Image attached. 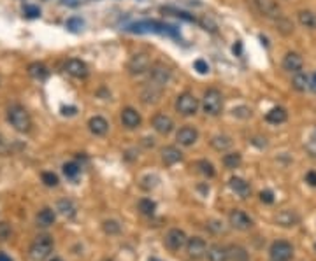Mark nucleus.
Returning a JSON list of instances; mask_svg holds the SVG:
<instances>
[{"instance_id":"obj_13","label":"nucleus","mask_w":316,"mask_h":261,"mask_svg":"<svg viewBox=\"0 0 316 261\" xmlns=\"http://www.w3.org/2000/svg\"><path fill=\"white\" fill-rule=\"evenodd\" d=\"M229 221L230 224H232L236 230H241V231H246L250 230L251 226H253V221H251V217L248 216L246 212H243V210H232L229 216Z\"/></svg>"},{"instance_id":"obj_31","label":"nucleus","mask_w":316,"mask_h":261,"mask_svg":"<svg viewBox=\"0 0 316 261\" xmlns=\"http://www.w3.org/2000/svg\"><path fill=\"white\" fill-rule=\"evenodd\" d=\"M241 163H243V158H241L239 153H229V155L223 156V165H225L227 169H230V170L239 169Z\"/></svg>"},{"instance_id":"obj_40","label":"nucleus","mask_w":316,"mask_h":261,"mask_svg":"<svg viewBox=\"0 0 316 261\" xmlns=\"http://www.w3.org/2000/svg\"><path fill=\"white\" fill-rule=\"evenodd\" d=\"M193 69L197 70L198 74H209V63L205 62V60H202V58H198V60H195L193 62Z\"/></svg>"},{"instance_id":"obj_5","label":"nucleus","mask_w":316,"mask_h":261,"mask_svg":"<svg viewBox=\"0 0 316 261\" xmlns=\"http://www.w3.org/2000/svg\"><path fill=\"white\" fill-rule=\"evenodd\" d=\"M151 58L148 53H137V55H134L132 58H130L129 62V72L132 74V76H143V74H146L148 70L151 69Z\"/></svg>"},{"instance_id":"obj_43","label":"nucleus","mask_w":316,"mask_h":261,"mask_svg":"<svg viewBox=\"0 0 316 261\" xmlns=\"http://www.w3.org/2000/svg\"><path fill=\"white\" fill-rule=\"evenodd\" d=\"M198 23H200V27L204 28V30H209V32H216V25L213 23L209 18H202V20H198Z\"/></svg>"},{"instance_id":"obj_26","label":"nucleus","mask_w":316,"mask_h":261,"mask_svg":"<svg viewBox=\"0 0 316 261\" xmlns=\"http://www.w3.org/2000/svg\"><path fill=\"white\" fill-rule=\"evenodd\" d=\"M55 219H56L55 210L49 209V207H44L42 210H39V214H37V224L39 226H42V228L51 226V224L55 223Z\"/></svg>"},{"instance_id":"obj_42","label":"nucleus","mask_w":316,"mask_h":261,"mask_svg":"<svg viewBox=\"0 0 316 261\" xmlns=\"http://www.w3.org/2000/svg\"><path fill=\"white\" fill-rule=\"evenodd\" d=\"M306 148H307V151L311 153V156L316 158V130L313 132V135L309 137V141L306 142Z\"/></svg>"},{"instance_id":"obj_20","label":"nucleus","mask_w":316,"mask_h":261,"mask_svg":"<svg viewBox=\"0 0 316 261\" xmlns=\"http://www.w3.org/2000/svg\"><path fill=\"white\" fill-rule=\"evenodd\" d=\"M162 160L165 165H176L183 160V153L176 146H167V148L162 149Z\"/></svg>"},{"instance_id":"obj_9","label":"nucleus","mask_w":316,"mask_h":261,"mask_svg":"<svg viewBox=\"0 0 316 261\" xmlns=\"http://www.w3.org/2000/svg\"><path fill=\"white\" fill-rule=\"evenodd\" d=\"M186 252L190 259H202L207 254V244L204 238L200 237H191L186 242Z\"/></svg>"},{"instance_id":"obj_28","label":"nucleus","mask_w":316,"mask_h":261,"mask_svg":"<svg viewBox=\"0 0 316 261\" xmlns=\"http://www.w3.org/2000/svg\"><path fill=\"white\" fill-rule=\"evenodd\" d=\"M297 18H299V23L302 25V27L309 28V30H314L316 28V14L313 13V11H309V9L299 11Z\"/></svg>"},{"instance_id":"obj_50","label":"nucleus","mask_w":316,"mask_h":261,"mask_svg":"<svg viewBox=\"0 0 316 261\" xmlns=\"http://www.w3.org/2000/svg\"><path fill=\"white\" fill-rule=\"evenodd\" d=\"M7 153V142L4 141V137L0 135V155H6Z\"/></svg>"},{"instance_id":"obj_18","label":"nucleus","mask_w":316,"mask_h":261,"mask_svg":"<svg viewBox=\"0 0 316 261\" xmlns=\"http://www.w3.org/2000/svg\"><path fill=\"white\" fill-rule=\"evenodd\" d=\"M88 128H90V132L93 135L102 137V135H106L109 132V123H108V119H106V117L93 116V117H90V121H88Z\"/></svg>"},{"instance_id":"obj_35","label":"nucleus","mask_w":316,"mask_h":261,"mask_svg":"<svg viewBox=\"0 0 316 261\" xmlns=\"http://www.w3.org/2000/svg\"><path fill=\"white\" fill-rule=\"evenodd\" d=\"M276 25H278V30L281 32L283 35H290L293 32V23L288 20V18H279L278 21H276Z\"/></svg>"},{"instance_id":"obj_11","label":"nucleus","mask_w":316,"mask_h":261,"mask_svg":"<svg viewBox=\"0 0 316 261\" xmlns=\"http://www.w3.org/2000/svg\"><path fill=\"white\" fill-rule=\"evenodd\" d=\"M186 242H188V237L179 228H172V230L165 235V245L170 251H179L181 247L186 245Z\"/></svg>"},{"instance_id":"obj_38","label":"nucleus","mask_w":316,"mask_h":261,"mask_svg":"<svg viewBox=\"0 0 316 261\" xmlns=\"http://www.w3.org/2000/svg\"><path fill=\"white\" fill-rule=\"evenodd\" d=\"M83 27H84V21L81 20V18L74 16V18H69V20H67V28H69L70 32H79Z\"/></svg>"},{"instance_id":"obj_12","label":"nucleus","mask_w":316,"mask_h":261,"mask_svg":"<svg viewBox=\"0 0 316 261\" xmlns=\"http://www.w3.org/2000/svg\"><path fill=\"white\" fill-rule=\"evenodd\" d=\"M176 141L179 142L181 146H184V148H190V146H193L195 142L198 141L197 128L190 126V124H186V126H181L179 130H177V134H176Z\"/></svg>"},{"instance_id":"obj_37","label":"nucleus","mask_w":316,"mask_h":261,"mask_svg":"<svg viewBox=\"0 0 316 261\" xmlns=\"http://www.w3.org/2000/svg\"><path fill=\"white\" fill-rule=\"evenodd\" d=\"M102 228H104V231H106V233H109V235H116V233H120V230H122L120 223H118V221H115V219L104 221Z\"/></svg>"},{"instance_id":"obj_33","label":"nucleus","mask_w":316,"mask_h":261,"mask_svg":"<svg viewBox=\"0 0 316 261\" xmlns=\"http://www.w3.org/2000/svg\"><path fill=\"white\" fill-rule=\"evenodd\" d=\"M197 169L204 177H215V174H216L213 163L207 162V160H200V162H197Z\"/></svg>"},{"instance_id":"obj_34","label":"nucleus","mask_w":316,"mask_h":261,"mask_svg":"<svg viewBox=\"0 0 316 261\" xmlns=\"http://www.w3.org/2000/svg\"><path fill=\"white\" fill-rule=\"evenodd\" d=\"M63 174H65V177H69V179H76L77 175L81 174V167L77 165L76 162H69L63 165Z\"/></svg>"},{"instance_id":"obj_47","label":"nucleus","mask_w":316,"mask_h":261,"mask_svg":"<svg viewBox=\"0 0 316 261\" xmlns=\"http://www.w3.org/2000/svg\"><path fill=\"white\" fill-rule=\"evenodd\" d=\"M83 2L84 0H60V4H62V6H67V7H77Z\"/></svg>"},{"instance_id":"obj_19","label":"nucleus","mask_w":316,"mask_h":261,"mask_svg":"<svg viewBox=\"0 0 316 261\" xmlns=\"http://www.w3.org/2000/svg\"><path fill=\"white\" fill-rule=\"evenodd\" d=\"M229 186H230V189H232L234 193H236L239 198H248V196L251 195V188H250V184H248L244 179H241V177H232L229 181Z\"/></svg>"},{"instance_id":"obj_48","label":"nucleus","mask_w":316,"mask_h":261,"mask_svg":"<svg viewBox=\"0 0 316 261\" xmlns=\"http://www.w3.org/2000/svg\"><path fill=\"white\" fill-rule=\"evenodd\" d=\"M76 107H62V114L63 116H74L76 114Z\"/></svg>"},{"instance_id":"obj_4","label":"nucleus","mask_w":316,"mask_h":261,"mask_svg":"<svg viewBox=\"0 0 316 261\" xmlns=\"http://www.w3.org/2000/svg\"><path fill=\"white\" fill-rule=\"evenodd\" d=\"M198 98L190 91H184L181 95H177L176 98V110L181 114V116H195L198 110Z\"/></svg>"},{"instance_id":"obj_52","label":"nucleus","mask_w":316,"mask_h":261,"mask_svg":"<svg viewBox=\"0 0 316 261\" xmlns=\"http://www.w3.org/2000/svg\"><path fill=\"white\" fill-rule=\"evenodd\" d=\"M0 261H13V259H11L6 252H0Z\"/></svg>"},{"instance_id":"obj_54","label":"nucleus","mask_w":316,"mask_h":261,"mask_svg":"<svg viewBox=\"0 0 316 261\" xmlns=\"http://www.w3.org/2000/svg\"><path fill=\"white\" fill-rule=\"evenodd\" d=\"M150 261H160V259H157V258H151Z\"/></svg>"},{"instance_id":"obj_2","label":"nucleus","mask_w":316,"mask_h":261,"mask_svg":"<svg viewBox=\"0 0 316 261\" xmlns=\"http://www.w3.org/2000/svg\"><path fill=\"white\" fill-rule=\"evenodd\" d=\"M202 110L207 116H220L223 110V95L220 89L209 88L205 89L204 98H202Z\"/></svg>"},{"instance_id":"obj_44","label":"nucleus","mask_w":316,"mask_h":261,"mask_svg":"<svg viewBox=\"0 0 316 261\" xmlns=\"http://www.w3.org/2000/svg\"><path fill=\"white\" fill-rule=\"evenodd\" d=\"M11 235V228L7 223H0V242L2 240H7Z\"/></svg>"},{"instance_id":"obj_29","label":"nucleus","mask_w":316,"mask_h":261,"mask_svg":"<svg viewBox=\"0 0 316 261\" xmlns=\"http://www.w3.org/2000/svg\"><path fill=\"white\" fill-rule=\"evenodd\" d=\"M211 146L216 149V151H227V149L232 148V139L229 135H215L211 139Z\"/></svg>"},{"instance_id":"obj_21","label":"nucleus","mask_w":316,"mask_h":261,"mask_svg":"<svg viewBox=\"0 0 316 261\" xmlns=\"http://www.w3.org/2000/svg\"><path fill=\"white\" fill-rule=\"evenodd\" d=\"M286 119H288V112H286V109H283V107H272V109L265 114V121L271 124H283Z\"/></svg>"},{"instance_id":"obj_49","label":"nucleus","mask_w":316,"mask_h":261,"mask_svg":"<svg viewBox=\"0 0 316 261\" xmlns=\"http://www.w3.org/2000/svg\"><path fill=\"white\" fill-rule=\"evenodd\" d=\"M309 89L316 95V72H313L309 76Z\"/></svg>"},{"instance_id":"obj_8","label":"nucleus","mask_w":316,"mask_h":261,"mask_svg":"<svg viewBox=\"0 0 316 261\" xmlns=\"http://www.w3.org/2000/svg\"><path fill=\"white\" fill-rule=\"evenodd\" d=\"M253 2L262 16L269 18L272 21H278L279 18H283V11L276 0H253Z\"/></svg>"},{"instance_id":"obj_51","label":"nucleus","mask_w":316,"mask_h":261,"mask_svg":"<svg viewBox=\"0 0 316 261\" xmlns=\"http://www.w3.org/2000/svg\"><path fill=\"white\" fill-rule=\"evenodd\" d=\"M241 51H243V44H241V42H237V44L234 46V53H237V55H241Z\"/></svg>"},{"instance_id":"obj_14","label":"nucleus","mask_w":316,"mask_h":261,"mask_svg":"<svg viewBox=\"0 0 316 261\" xmlns=\"http://www.w3.org/2000/svg\"><path fill=\"white\" fill-rule=\"evenodd\" d=\"M162 91H163L162 86L148 83L146 86L143 88V91H141V100H143L146 105H155V103H158L160 98H162Z\"/></svg>"},{"instance_id":"obj_1","label":"nucleus","mask_w":316,"mask_h":261,"mask_svg":"<svg viewBox=\"0 0 316 261\" xmlns=\"http://www.w3.org/2000/svg\"><path fill=\"white\" fill-rule=\"evenodd\" d=\"M7 121L11 123V126H14V130L21 132V134H27L32 128L30 114L27 112L25 107L18 105V103H14L7 109Z\"/></svg>"},{"instance_id":"obj_16","label":"nucleus","mask_w":316,"mask_h":261,"mask_svg":"<svg viewBox=\"0 0 316 261\" xmlns=\"http://www.w3.org/2000/svg\"><path fill=\"white\" fill-rule=\"evenodd\" d=\"M302 67H304V60L299 53L290 51V53H286L285 58H283V69H285L286 72L297 74L302 70Z\"/></svg>"},{"instance_id":"obj_22","label":"nucleus","mask_w":316,"mask_h":261,"mask_svg":"<svg viewBox=\"0 0 316 261\" xmlns=\"http://www.w3.org/2000/svg\"><path fill=\"white\" fill-rule=\"evenodd\" d=\"M292 88L295 89V91H299V93L307 91V89H309V74L302 72V70H300V72H297V74H293Z\"/></svg>"},{"instance_id":"obj_27","label":"nucleus","mask_w":316,"mask_h":261,"mask_svg":"<svg viewBox=\"0 0 316 261\" xmlns=\"http://www.w3.org/2000/svg\"><path fill=\"white\" fill-rule=\"evenodd\" d=\"M227 252H229V261H250V254L244 247L241 245H229L227 247Z\"/></svg>"},{"instance_id":"obj_36","label":"nucleus","mask_w":316,"mask_h":261,"mask_svg":"<svg viewBox=\"0 0 316 261\" xmlns=\"http://www.w3.org/2000/svg\"><path fill=\"white\" fill-rule=\"evenodd\" d=\"M23 14L28 20H35V18L41 16V9L34 4H27V6H23Z\"/></svg>"},{"instance_id":"obj_10","label":"nucleus","mask_w":316,"mask_h":261,"mask_svg":"<svg viewBox=\"0 0 316 261\" xmlns=\"http://www.w3.org/2000/svg\"><path fill=\"white\" fill-rule=\"evenodd\" d=\"M63 69H65V72L69 74V76L76 77V79H86L88 74H90L86 63H84L83 60H77V58L67 60L65 65H63Z\"/></svg>"},{"instance_id":"obj_6","label":"nucleus","mask_w":316,"mask_h":261,"mask_svg":"<svg viewBox=\"0 0 316 261\" xmlns=\"http://www.w3.org/2000/svg\"><path fill=\"white\" fill-rule=\"evenodd\" d=\"M170 77H172V72H170V69L165 65V63L157 62V63H153V65H151V69H150V83L157 84V86L165 88L167 83L170 81Z\"/></svg>"},{"instance_id":"obj_15","label":"nucleus","mask_w":316,"mask_h":261,"mask_svg":"<svg viewBox=\"0 0 316 261\" xmlns=\"http://www.w3.org/2000/svg\"><path fill=\"white\" fill-rule=\"evenodd\" d=\"M122 123L125 128H129V130H136V128L141 126V123H143V117H141V114L137 112L134 107H125V109L122 110Z\"/></svg>"},{"instance_id":"obj_39","label":"nucleus","mask_w":316,"mask_h":261,"mask_svg":"<svg viewBox=\"0 0 316 261\" xmlns=\"http://www.w3.org/2000/svg\"><path fill=\"white\" fill-rule=\"evenodd\" d=\"M42 182H44L48 188H55V186H58V177L53 172H44L42 174Z\"/></svg>"},{"instance_id":"obj_53","label":"nucleus","mask_w":316,"mask_h":261,"mask_svg":"<svg viewBox=\"0 0 316 261\" xmlns=\"http://www.w3.org/2000/svg\"><path fill=\"white\" fill-rule=\"evenodd\" d=\"M49 261H63L62 258H53V259H49Z\"/></svg>"},{"instance_id":"obj_23","label":"nucleus","mask_w":316,"mask_h":261,"mask_svg":"<svg viewBox=\"0 0 316 261\" xmlns=\"http://www.w3.org/2000/svg\"><path fill=\"white\" fill-rule=\"evenodd\" d=\"M28 74H30V77H34V79L44 81V79H48L49 70H48V67H46L44 63L34 62V63H30V65H28Z\"/></svg>"},{"instance_id":"obj_41","label":"nucleus","mask_w":316,"mask_h":261,"mask_svg":"<svg viewBox=\"0 0 316 261\" xmlns=\"http://www.w3.org/2000/svg\"><path fill=\"white\" fill-rule=\"evenodd\" d=\"M232 114L236 117H241V119H246V117L251 116V109L246 105H241V107H236V109L232 110Z\"/></svg>"},{"instance_id":"obj_55","label":"nucleus","mask_w":316,"mask_h":261,"mask_svg":"<svg viewBox=\"0 0 316 261\" xmlns=\"http://www.w3.org/2000/svg\"><path fill=\"white\" fill-rule=\"evenodd\" d=\"M314 251H316V244H314Z\"/></svg>"},{"instance_id":"obj_30","label":"nucleus","mask_w":316,"mask_h":261,"mask_svg":"<svg viewBox=\"0 0 316 261\" xmlns=\"http://www.w3.org/2000/svg\"><path fill=\"white\" fill-rule=\"evenodd\" d=\"M58 210H60V214L62 216H65V217H69V219H72L74 216H76V205H74L70 200H60L58 202Z\"/></svg>"},{"instance_id":"obj_46","label":"nucleus","mask_w":316,"mask_h":261,"mask_svg":"<svg viewBox=\"0 0 316 261\" xmlns=\"http://www.w3.org/2000/svg\"><path fill=\"white\" fill-rule=\"evenodd\" d=\"M306 182L309 186H313V188H316V172L314 170H309V172L306 174Z\"/></svg>"},{"instance_id":"obj_3","label":"nucleus","mask_w":316,"mask_h":261,"mask_svg":"<svg viewBox=\"0 0 316 261\" xmlns=\"http://www.w3.org/2000/svg\"><path fill=\"white\" fill-rule=\"evenodd\" d=\"M53 251V238L49 235H39L30 245L32 261H44Z\"/></svg>"},{"instance_id":"obj_17","label":"nucleus","mask_w":316,"mask_h":261,"mask_svg":"<svg viewBox=\"0 0 316 261\" xmlns=\"http://www.w3.org/2000/svg\"><path fill=\"white\" fill-rule=\"evenodd\" d=\"M151 126H153L160 135H169L170 132L174 130V121L170 119L169 116H165V114H157V116H153V119H151Z\"/></svg>"},{"instance_id":"obj_32","label":"nucleus","mask_w":316,"mask_h":261,"mask_svg":"<svg viewBox=\"0 0 316 261\" xmlns=\"http://www.w3.org/2000/svg\"><path fill=\"white\" fill-rule=\"evenodd\" d=\"M155 210H157V203L151 198H143L139 200V212L144 214V216H153Z\"/></svg>"},{"instance_id":"obj_7","label":"nucleus","mask_w":316,"mask_h":261,"mask_svg":"<svg viewBox=\"0 0 316 261\" xmlns=\"http://www.w3.org/2000/svg\"><path fill=\"white\" fill-rule=\"evenodd\" d=\"M293 256V247L286 240H276L269 249V258L271 261H290Z\"/></svg>"},{"instance_id":"obj_25","label":"nucleus","mask_w":316,"mask_h":261,"mask_svg":"<svg viewBox=\"0 0 316 261\" xmlns=\"http://www.w3.org/2000/svg\"><path fill=\"white\" fill-rule=\"evenodd\" d=\"M207 261H229V252H227V247L223 245H211L207 247Z\"/></svg>"},{"instance_id":"obj_24","label":"nucleus","mask_w":316,"mask_h":261,"mask_svg":"<svg viewBox=\"0 0 316 261\" xmlns=\"http://www.w3.org/2000/svg\"><path fill=\"white\" fill-rule=\"evenodd\" d=\"M276 221H278L279 226L290 228L299 223V216H297L293 210H281V212L278 214V217H276Z\"/></svg>"},{"instance_id":"obj_45","label":"nucleus","mask_w":316,"mask_h":261,"mask_svg":"<svg viewBox=\"0 0 316 261\" xmlns=\"http://www.w3.org/2000/svg\"><path fill=\"white\" fill-rule=\"evenodd\" d=\"M260 200L264 203H272V202H274V193L269 191V189H267V191H262L260 193Z\"/></svg>"}]
</instances>
